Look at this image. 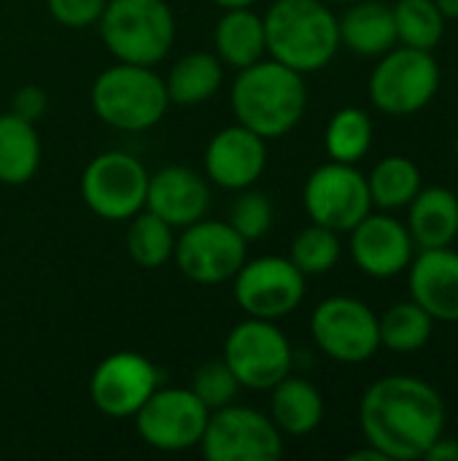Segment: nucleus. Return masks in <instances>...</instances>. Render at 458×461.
<instances>
[{
	"label": "nucleus",
	"mask_w": 458,
	"mask_h": 461,
	"mask_svg": "<svg viewBox=\"0 0 458 461\" xmlns=\"http://www.w3.org/2000/svg\"><path fill=\"white\" fill-rule=\"evenodd\" d=\"M262 19L267 54L302 76L327 68L340 49L337 16L321 0H275Z\"/></svg>",
	"instance_id": "7ed1b4c3"
},
{
	"label": "nucleus",
	"mask_w": 458,
	"mask_h": 461,
	"mask_svg": "<svg viewBox=\"0 0 458 461\" xmlns=\"http://www.w3.org/2000/svg\"><path fill=\"white\" fill-rule=\"evenodd\" d=\"M305 278L289 257L246 259L235 273V300L246 316L278 321L305 300Z\"/></svg>",
	"instance_id": "4468645a"
},
{
	"label": "nucleus",
	"mask_w": 458,
	"mask_h": 461,
	"mask_svg": "<svg viewBox=\"0 0 458 461\" xmlns=\"http://www.w3.org/2000/svg\"><path fill=\"white\" fill-rule=\"evenodd\" d=\"M200 448L208 461H275L283 454V438L270 416L232 402L211 411Z\"/></svg>",
	"instance_id": "1a4fd4ad"
},
{
	"label": "nucleus",
	"mask_w": 458,
	"mask_h": 461,
	"mask_svg": "<svg viewBox=\"0 0 458 461\" xmlns=\"http://www.w3.org/2000/svg\"><path fill=\"white\" fill-rule=\"evenodd\" d=\"M370 200L381 211H400L413 203V197L424 189L421 167L402 154L383 157L373 173L367 176Z\"/></svg>",
	"instance_id": "a878e982"
},
{
	"label": "nucleus",
	"mask_w": 458,
	"mask_h": 461,
	"mask_svg": "<svg viewBox=\"0 0 458 461\" xmlns=\"http://www.w3.org/2000/svg\"><path fill=\"white\" fill-rule=\"evenodd\" d=\"M424 459L458 461V440L456 438H445V435H440V438L429 446V451L424 454Z\"/></svg>",
	"instance_id": "c9c22d12"
},
{
	"label": "nucleus",
	"mask_w": 458,
	"mask_h": 461,
	"mask_svg": "<svg viewBox=\"0 0 458 461\" xmlns=\"http://www.w3.org/2000/svg\"><path fill=\"white\" fill-rule=\"evenodd\" d=\"M270 392V419L281 429V435L302 438L319 429V424L324 421V397L310 381L294 378L289 373Z\"/></svg>",
	"instance_id": "4be33fe9"
},
{
	"label": "nucleus",
	"mask_w": 458,
	"mask_h": 461,
	"mask_svg": "<svg viewBox=\"0 0 458 461\" xmlns=\"http://www.w3.org/2000/svg\"><path fill=\"white\" fill-rule=\"evenodd\" d=\"M381 346L394 354H416L429 346L435 319L413 300L391 305L381 319Z\"/></svg>",
	"instance_id": "bb28decb"
},
{
	"label": "nucleus",
	"mask_w": 458,
	"mask_h": 461,
	"mask_svg": "<svg viewBox=\"0 0 458 461\" xmlns=\"http://www.w3.org/2000/svg\"><path fill=\"white\" fill-rule=\"evenodd\" d=\"M229 105L238 124L254 130L265 140L292 132L308 108L305 76L278 59H259L243 70L229 92Z\"/></svg>",
	"instance_id": "f03ea898"
},
{
	"label": "nucleus",
	"mask_w": 458,
	"mask_h": 461,
	"mask_svg": "<svg viewBox=\"0 0 458 461\" xmlns=\"http://www.w3.org/2000/svg\"><path fill=\"white\" fill-rule=\"evenodd\" d=\"M146 165L127 151H103L81 173V200L108 221H130L146 208L148 192Z\"/></svg>",
	"instance_id": "6e6552de"
},
{
	"label": "nucleus",
	"mask_w": 458,
	"mask_h": 461,
	"mask_svg": "<svg viewBox=\"0 0 458 461\" xmlns=\"http://www.w3.org/2000/svg\"><path fill=\"white\" fill-rule=\"evenodd\" d=\"M267 167V140L243 124L219 130L205 149V176L221 189H248Z\"/></svg>",
	"instance_id": "f3484780"
},
{
	"label": "nucleus",
	"mask_w": 458,
	"mask_h": 461,
	"mask_svg": "<svg viewBox=\"0 0 458 461\" xmlns=\"http://www.w3.org/2000/svg\"><path fill=\"white\" fill-rule=\"evenodd\" d=\"M224 81V62L211 51L184 54L167 73L165 89L175 105H197L211 100Z\"/></svg>",
	"instance_id": "393cba45"
},
{
	"label": "nucleus",
	"mask_w": 458,
	"mask_h": 461,
	"mask_svg": "<svg viewBox=\"0 0 458 461\" xmlns=\"http://www.w3.org/2000/svg\"><path fill=\"white\" fill-rule=\"evenodd\" d=\"M273 219H275V211H273V203L265 192H256V189H240L238 200L232 203L229 208V224L232 230L246 240H262L270 227H273Z\"/></svg>",
	"instance_id": "2f4dec72"
},
{
	"label": "nucleus",
	"mask_w": 458,
	"mask_h": 461,
	"mask_svg": "<svg viewBox=\"0 0 458 461\" xmlns=\"http://www.w3.org/2000/svg\"><path fill=\"white\" fill-rule=\"evenodd\" d=\"M445 400L416 375H386L359 402V424L367 446L389 461L424 459L429 446L445 435Z\"/></svg>",
	"instance_id": "f257e3e1"
},
{
	"label": "nucleus",
	"mask_w": 458,
	"mask_h": 461,
	"mask_svg": "<svg viewBox=\"0 0 458 461\" xmlns=\"http://www.w3.org/2000/svg\"><path fill=\"white\" fill-rule=\"evenodd\" d=\"M413 238L408 224L389 213H367L351 230V257L373 278H394L413 262Z\"/></svg>",
	"instance_id": "dca6fc26"
},
{
	"label": "nucleus",
	"mask_w": 458,
	"mask_h": 461,
	"mask_svg": "<svg viewBox=\"0 0 458 461\" xmlns=\"http://www.w3.org/2000/svg\"><path fill=\"white\" fill-rule=\"evenodd\" d=\"M289 259L300 267V273L305 276H324L329 273L337 259H340V238L335 230L321 227V224H310L305 230L297 232V238L292 240V254Z\"/></svg>",
	"instance_id": "7c9ffc66"
},
{
	"label": "nucleus",
	"mask_w": 458,
	"mask_h": 461,
	"mask_svg": "<svg viewBox=\"0 0 458 461\" xmlns=\"http://www.w3.org/2000/svg\"><path fill=\"white\" fill-rule=\"evenodd\" d=\"M213 3L221 5V8L227 11V8H251L256 0H213Z\"/></svg>",
	"instance_id": "58836bf2"
},
{
	"label": "nucleus",
	"mask_w": 458,
	"mask_h": 461,
	"mask_svg": "<svg viewBox=\"0 0 458 461\" xmlns=\"http://www.w3.org/2000/svg\"><path fill=\"white\" fill-rule=\"evenodd\" d=\"M435 5L445 19H458V0H435Z\"/></svg>",
	"instance_id": "4c0bfd02"
},
{
	"label": "nucleus",
	"mask_w": 458,
	"mask_h": 461,
	"mask_svg": "<svg viewBox=\"0 0 458 461\" xmlns=\"http://www.w3.org/2000/svg\"><path fill=\"white\" fill-rule=\"evenodd\" d=\"M367 89L381 113L413 116L435 100L440 89V65L432 51L394 46L378 57Z\"/></svg>",
	"instance_id": "423d86ee"
},
{
	"label": "nucleus",
	"mask_w": 458,
	"mask_h": 461,
	"mask_svg": "<svg viewBox=\"0 0 458 461\" xmlns=\"http://www.w3.org/2000/svg\"><path fill=\"white\" fill-rule=\"evenodd\" d=\"M189 389L197 394V400L208 411H219V408L235 402V397L240 392V384H238L235 373L229 370V365L224 359H213V362H205V365H200L194 370Z\"/></svg>",
	"instance_id": "473e14b6"
},
{
	"label": "nucleus",
	"mask_w": 458,
	"mask_h": 461,
	"mask_svg": "<svg viewBox=\"0 0 458 461\" xmlns=\"http://www.w3.org/2000/svg\"><path fill=\"white\" fill-rule=\"evenodd\" d=\"M213 43L216 57L224 65L243 70L267 54L265 19L251 8H227L224 16L216 22Z\"/></svg>",
	"instance_id": "5701e85b"
},
{
	"label": "nucleus",
	"mask_w": 458,
	"mask_h": 461,
	"mask_svg": "<svg viewBox=\"0 0 458 461\" xmlns=\"http://www.w3.org/2000/svg\"><path fill=\"white\" fill-rule=\"evenodd\" d=\"M49 108V97L46 92L38 86V84H24L13 92V100H11V111L27 122H38Z\"/></svg>",
	"instance_id": "f704fd0d"
},
{
	"label": "nucleus",
	"mask_w": 458,
	"mask_h": 461,
	"mask_svg": "<svg viewBox=\"0 0 458 461\" xmlns=\"http://www.w3.org/2000/svg\"><path fill=\"white\" fill-rule=\"evenodd\" d=\"M316 346L340 365L370 362L381 348V324L375 311L356 297H327L310 316Z\"/></svg>",
	"instance_id": "9d476101"
},
{
	"label": "nucleus",
	"mask_w": 458,
	"mask_h": 461,
	"mask_svg": "<svg viewBox=\"0 0 458 461\" xmlns=\"http://www.w3.org/2000/svg\"><path fill=\"white\" fill-rule=\"evenodd\" d=\"M178 270L194 284H224L248 259V243L232 230L229 221L200 219L184 227L173 249Z\"/></svg>",
	"instance_id": "f8f14e48"
},
{
	"label": "nucleus",
	"mask_w": 458,
	"mask_h": 461,
	"mask_svg": "<svg viewBox=\"0 0 458 461\" xmlns=\"http://www.w3.org/2000/svg\"><path fill=\"white\" fill-rule=\"evenodd\" d=\"M456 159H458V135H456Z\"/></svg>",
	"instance_id": "a19ab883"
},
{
	"label": "nucleus",
	"mask_w": 458,
	"mask_h": 461,
	"mask_svg": "<svg viewBox=\"0 0 458 461\" xmlns=\"http://www.w3.org/2000/svg\"><path fill=\"white\" fill-rule=\"evenodd\" d=\"M302 203L313 224L329 227L337 235L351 232L373 211L367 176L356 165L335 159L308 176Z\"/></svg>",
	"instance_id": "9b49d317"
},
{
	"label": "nucleus",
	"mask_w": 458,
	"mask_h": 461,
	"mask_svg": "<svg viewBox=\"0 0 458 461\" xmlns=\"http://www.w3.org/2000/svg\"><path fill=\"white\" fill-rule=\"evenodd\" d=\"M397 24V43L435 51L445 38V16L435 5V0H397L391 5Z\"/></svg>",
	"instance_id": "c85d7f7f"
},
{
	"label": "nucleus",
	"mask_w": 458,
	"mask_h": 461,
	"mask_svg": "<svg viewBox=\"0 0 458 461\" xmlns=\"http://www.w3.org/2000/svg\"><path fill=\"white\" fill-rule=\"evenodd\" d=\"M348 461H389L378 448H364V451H354V454H348Z\"/></svg>",
	"instance_id": "e433bc0d"
},
{
	"label": "nucleus",
	"mask_w": 458,
	"mask_h": 461,
	"mask_svg": "<svg viewBox=\"0 0 458 461\" xmlns=\"http://www.w3.org/2000/svg\"><path fill=\"white\" fill-rule=\"evenodd\" d=\"M173 249H175V230L167 221H162L157 213L143 208L130 219L127 254L138 267L146 270L162 267L165 262L173 259Z\"/></svg>",
	"instance_id": "cd10ccee"
},
{
	"label": "nucleus",
	"mask_w": 458,
	"mask_h": 461,
	"mask_svg": "<svg viewBox=\"0 0 458 461\" xmlns=\"http://www.w3.org/2000/svg\"><path fill=\"white\" fill-rule=\"evenodd\" d=\"M211 205L208 178L186 165H167L148 176L146 211L157 213L173 230H184L205 219Z\"/></svg>",
	"instance_id": "a211bd4d"
},
{
	"label": "nucleus",
	"mask_w": 458,
	"mask_h": 461,
	"mask_svg": "<svg viewBox=\"0 0 458 461\" xmlns=\"http://www.w3.org/2000/svg\"><path fill=\"white\" fill-rule=\"evenodd\" d=\"M211 411L186 389H157L132 416L140 440L157 451L178 454L200 446Z\"/></svg>",
	"instance_id": "ddd939ff"
},
{
	"label": "nucleus",
	"mask_w": 458,
	"mask_h": 461,
	"mask_svg": "<svg viewBox=\"0 0 458 461\" xmlns=\"http://www.w3.org/2000/svg\"><path fill=\"white\" fill-rule=\"evenodd\" d=\"M324 146L329 159L335 162L356 165L359 159H364L373 146V119L367 116V111L356 105L340 108L327 124Z\"/></svg>",
	"instance_id": "c756f323"
},
{
	"label": "nucleus",
	"mask_w": 458,
	"mask_h": 461,
	"mask_svg": "<svg viewBox=\"0 0 458 461\" xmlns=\"http://www.w3.org/2000/svg\"><path fill=\"white\" fill-rule=\"evenodd\" d=\"M221 359L235 373L240 389L270 392L292 373L294 351L275 321L248 316L229 330Z\"/></svg>",
	"instance_id": "0eeeda50"
},
{
	"label": "nucleus",
	"mask_w": 458,
	"mask_h": 461,
	"mask_svg": "<svg viewBox=\"0 0 458 461\" xmlns=\"http://www.w3.org/2000/svg\"><path fill=\"white\" fill-rule=\"evenodd\" d=\"M332 3H348V5H351V3H356V0H332Z\"/></svg>",
	"instance_id": "ea45409f"
},
{
	"label": "nucleus",
	"mask_w": 458,
	"mask_h": 461,
	"mask_svg": "<svg viewBox=\"0 0 458 461\" xmlns=\"http://www.w3.org/2000/svg\"><path fill=\"white\" fill-rule=\"evenodd\" d=\"M40 165V138L35 122L0 113V184L24 186Z\"/></svg>",
	"instance_id": "b1692460"
},
{
	"label": "nucleus",
	"mask_w": 458,
	"mask_h": 461,
	"mask_svg": "<svg viewBox=\"0 0 458 461\" xmlns=\"http://www.w3.org/2000/svg\"><path fill=\"white\" fill-rule=\"evenodd\" d=\"M408 270L410 300L435 321L458 324V251L451 246L421 249Z\"/></svg>",
	"instance_id": "6ab92c4d"
},
{
	"label": "nucleus",
	"mask_w": 458,
	"mask_h": 461,
	"mask_svg": "<svg viewBox=\"0 0 458 461\" xmlns=\"http://www.w3.org/2000/svg\"><path fill=\"white\" fill-rule=\"evenodd\" d=\"M170 97L165 78L146 65L116 62L92 84V108L103 124L121 132H143L162 122Z\"/></svg>",
	"instance_id": "20e7f679"
},
{
	"label": "nucleus",
	"mask_w": 458,
	"mask_h": 461,
	"mask_svg": "<svg viewBox=\"0 0 458 461\" xmlns=\"http://www.w3.org/2000/svg\"><path fill=\"white\" fill-rule=\"evenodd\" d=\"M157 389V367L135 351H116L105 357L89 378V397L108 419H132Z\"/></svg>",
	"instance_id": "2eb2a0df"
},
{
	"label": "nucleus",
	"mask_w": 458,
	"mask_h": 461,
	"mask_svg": "<svg viewBox=\"0 0 458 461\" xmlns=\"http://www.w3.org/2000/svg\"><path fill=\"white\" fill-rule=\"evenodd\" d=\"M46 3H49V14L54 16V22L70 30H84L100 22L108 0H46Z\"/></svg>",
	"instance_id": "72a5a7b5"
},
{
	"label": "nucleus",
	"mask_w": 458,
	"mask_h": 461,
	"mask_svg": "<svg viewBox=\"0 0 458 461\" xmlns=\"http://www.w3.org/2000/svg\"><path fill=\"white\" fill-rule=\"evenodd\" d=\"M97 27L116 62L154 68L175 43V16L165 0H108Z\"/></svg>",
	"instance_id": "39448f33"
},
{
	"label": "nucleus",
	"mask_w": 458,
	"mask_h": 461,
	"mask_svg": "<svg viewBox=\"0 0 458 461\" xmlns=\"http://www.w3.org/2000/svg\"><path fill=\"white\" fill-rule=\"evenodd\" d=\"M408 232L418 249H443L458 238V197L445 186L421 189L408 205Z\"/></svg>",
	"instance_id": "412c9836"
},
{
	"label": "nucleus",
	"mask_w": 458,
	"mask_h": 461,
	"mask_svg": "<svg viewBox=\"0 0 458 461\" xmlns=\"http://www.w3.org/2000/svg\"><path fill=\"white\" fill-rule=\"evenodd\" d=\"M340 46L359 57H381L397 46V24L391 5L381 0H356L337 19Z\"/></svg>",
	"instance_id": "aec40b11"
}]
</instances>
